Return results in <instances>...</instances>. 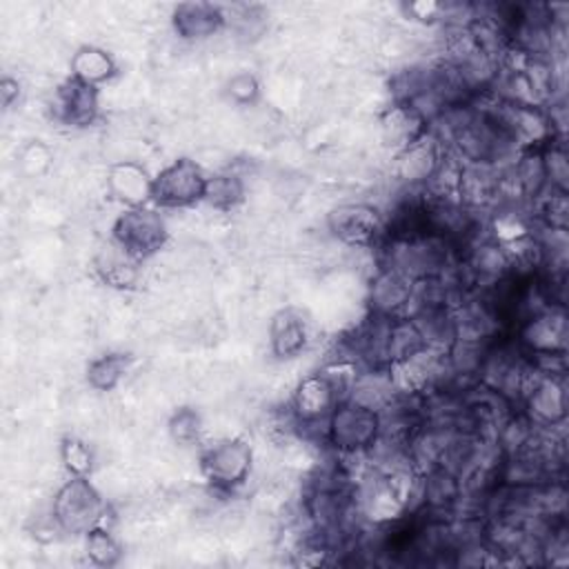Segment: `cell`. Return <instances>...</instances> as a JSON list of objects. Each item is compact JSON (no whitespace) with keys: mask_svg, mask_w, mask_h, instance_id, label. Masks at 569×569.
<instances>
[{"mask_svg":"<svg viewBox=\"0 0 569 569\" xmlns=\"http://www.w3.org/2000/svg\"><path fill=\"white\" fill-rule=\"evenodd\" d=\"M311 340L309 320L296 307H284L271 316L269 347L278 360H291L307 351Z\"/></svg>","mask_w":569,"mask_h":569,"instance_id":"cell-14","label":"cell"},{"mask_svg":"<svg viewBox=\"0 0 569 569\" xmlns=\"http://www.w3.org/2000/svg\"><path fill=\"white\" fill-rule=\"evenodd\" d=\"M49 511L62 533L84 536L93 527H107L109 507L89 478L69 476L53 493Z\"/></svg>","mask_w":569,"mask_h":569,"instance_id":"cell-1","label":"cell"},{"mask_svg":"<svg viewBox=\"0 0 569 569\" xmlns=\"http://www.w3.org/2000/svg\"><path fill=\"white\" fill-rule=\"evenodd\" d=\"M520 342L533 356H565L567 316L562 309H542L520 327Z\"/></svg>","mask_w":569,"mask_h":569,"instance_id":"cell-13","label":"cell"},{"mask_svg":"<svg viewBox=\"0 0 569 569\" xmlns=\"http://www.w3.org/2000/svg\"><path fill=\"white\" fill-rule=\"evenodd\" d=\"M167 433L180 447L198 445L204 433V422L200 411L193 407H178L167 420Z\"/></svg>","mask_w":569,"mask_h":569,"instance_id":"cell-23","label":"cell"},{"mask_svg":"<svg viewBox=\"0 0 569 569\" xmlns=\"http://www.w3.org/2000/svg\"><path fill=\"white\" fill-rule=\"evenodd\" d=\"M445 160L442 138L429 129L396 153V176L409 187H427Z\"/></svg>","mask_w":569,"mask_h":569,"instance_id":"cell-11","label":"cell"},{"mask_svg":"<svg viewBox=\"0 0 569 569\" xmlns=\"http://www.w3.org/2000/svg\"><path fill=\"white\" fill-rule=\"evenodd\" d=\"M104 187L111 200L124 209L153 204V176L136 160H116L104 171Z\"/></svg>","mask_w":569,"mask_h":569,"instance_id":"cell-10","label":"cell"},{"mask_svg":"<svg viewBox=\"0 0 569 569\" xmlns=\"http://www.w3.org/2000/svg\"><path fill=\"white\" fill-rule=\"evenodd\" d=\"M18 160H20V167H22V171H24L27 176L40 178V176H44V173L49 171L53 158H51V151H49L47 144L33 140V142H29V144L20 151V158H18Z\"/></svg>","mask_w":569,"mask_h":569,"instance_id":"cell-25","label":"cell"},{"mask_svg":"<svg viewBox=\"0 0 569 569\" xmlns=\"http://www.w3.org/2000/svg\"><path fill=\"white\" fill-rule=\"evenodd\" d=\"M111 240L131 258L144 262L167 244L169 227L164 216L153 207L122 209L111 227Z\"/></svg>","mask_w":569,"mask_h":569,"instance_id":"cell-3","label":"cell"},{"mask_svg":"<svg viewBox=\"0 0 569 569\" xmlns=\"http://www.w3.org/2000/svg\"><path fill=\"white\" fill-rule=\"evenodd\" d=\"M260 93H262V87H260V80L256 73L251 71H238L233 73L227 84H224V96L238 104V107H251L260 100Z\"/></svg>","mask_w":569,"mask_h":569,"instance_id":"cell-24","label":"cell"},{"mask_svg":"<svg viewBox=\"0 0 569 569\" xmlns=\"http://www.w3.org/2000/svg\"><path fill=\"white\" fill-rule=\"evenodd\" d=\"M244 193H247V187L242 176L227 169V171L211 173L207 178L202 202L216 211H231L244 200Z\"/></svg>","mask_w":569,"mask_h":569,"instance_id":"cell-19","label":"cell"},{"mask_svg":"<svg viewBox=\"0 0 569 569\" xmlns=\"http://www.w3.org/2000/svg\"><path fill=\"white\" fill-rule=\"evenodd\" d=\"M0 93H2V107L11 109L13 102H18L20 98V82L11 76H4L0 82Z\"/></svg>","mask_w":569,"mask_h":569,"instance_id":"cell-26","label":"cell"},{"mask_svg":"<svg viewBox=\"0 0 569 569\" xmlns=\"http://www.w3.org/2000/svg\"><path fill=\"white\" fill-rule=\"evenodd\" d=\"M338 402H342L338 391L327 380V376L318 369L313 373H307L296 385V389L291 393L289 413L298 427L327 425V420Z\"/></svg>","mask_w":569,"mask_h":569,"instance_id":"cell-8","label":"cell"},{"mask_svg":"<svg viewBox=\"0 0 569 569\" xmlns=\"http://www.w3.org/2000/svg\"><path fill=\"white\" fill-rule=\"evenodd\" d=\"M47 107L51 118L60 124H67L73 129L89 127L96 122L100 113L98 89L87 87L73 78H67L53 87Z\"/></svg>","mask_w":569,"mask_h":569,"instance_id":"cell-9","label":"cell"},{"mask_svg":"<svg viewBox=\"0 0 569 569\" xmlns=\"http://www.w3.org/2000/svg\"><path fill=\"white\" fill-rule=\"evenodd\" d=\"M416 280L405 276L393 267H382L369 287V305L373 316L398 318L407 316L409 305L413 302Z\"/></svg>","mask_w":569,"mask_h":569,"instance_id":"cell-12","label":"cell"},{"mask_svg":"<svg viewBox=\"0 0 569 569\" xmlns=\"http://www.w3.org/2000/svg\"><path fill=\"white\" fill-rule=\"evenodd\" d=\"M58 458L64 471L73 478H89L96 465V456L91 445L80 436H64L58 445Z\"/></svg>","mask_w":569,"mask_h":569,"instance_id":"cell-22","label":"cell"},{"mask_svg":"<svg viewBox=\"0 0 569 569\" xmlns=\"http://www.w3.org/2000/svg\"><path fill=\"white\" fill-rule=\"evenodd\" d=\"M207 173L191 158H176L153 176V204L160 209H187L204 198Z\"/></svg>","mask_w":569,"mask_h":569,"instance_id":"cell-5","label":"cell"},{"mask_svg":"<svg viewBox=\"0 0 569 569\" xmlns=\"http://www.w3.org/2000/svg\"><path fill=\"white\" fill-rule=\"evenodd\" d=\"M140 260L131 258L124 249H120L113 240H109V244H104L96 258H93V269L98 273V278L111 287V289H120V291H129L138 284L140 280Z\"/></svg>","mask_w":569,"mask_h":569,"instance_id":"cell-16","label":"cell"},{"mask_svg":"<svg viewBox=\"0 0 569 569\" xmlns=\"http://www.w3.org/2000/svg\"><path fill=\"white\" fill-rule=\"evenodd\" d=\"M527 420L533 427H558L567 416V391L562 376H551L533 367V373L522 391Z\"/></svg>","mask_w":569,"mask_h":569,"instance_id":"cell-6","label":"cell"},{"mask_svg":"<svg viewBox=\"0 0 569 569\" xmlns=\"http://www.w3.org/2000/svg\"><path fill=\"white\" fill-rule=\"evenodd\" d=\"M118 73L116 58L98 47V44H80L71 58H69V78L87 84V87H100L109 82Z\"/></svg>","mask_w":569,"mask_h":569,"instance_id":"cell-17","label":"cell"},{"mask_svg":"<svg viewBox=\"0 0 569 569\" xmlns=\"http://www.w3.org/2000/svg\"><path fill=\"white\" fill-rule=\"evenodd\" d=\"M131 369V356L122 351L102 353L87 365V385L93 391H113Z\"/></svg>","mask_w":569,"mask_h":569,"instance_id":"cell-20","label":"cell"},{"mask_svg":"<svg viewBox=\"0 0 569 569\" xmlns=\"http://www.w3.org/2000/svg\"><path fill=\"white\" fill-rule=\"evenodd\" d=\"M253 469V449L242 438H222L200 453V471L216 491L242 487Z\"/></svg>","mask_w":569,"mask_h":569,"instance_id":"cell-4","label":"cell"},{"mask_svg":"<svg viewBox=\"0 0 569 569\" xmlns=\"http://www.w3.org/2000/svg\"><path fill=\"white\" fill-rule=\"evenodd\" d=\"M331 236L349 249H369L382 233V216L367 202H347L327 218Z\"/></svg>","mask_w":569,"mask_h":569,"instance_id":"cell-7","label":"cell"},{"mask_svg":"<svg viewBox=\"0 0 569 569\" xmlns=\"http://www.w3.org/2000/svg\"><path fill=\"white\" fill-rule=\"evenodd\" d=\"M82 549L91 565L116 567L122 558V545L116 540L109 527H93L82 536Z\"/></svg>","mask_w":569,"mask_h":569,"instance_id":"cell-21","label":"cell"},{"mask_svg":"<svg viewBox=\"0 0 569 569\" xmlns=\"http://www.w3.org/2000/svg\"><path fill=\"white\" fill-rule=\"evenodd\" d=\"M227 24L222 7L211 2H182L171 13V27L180 40L200 42Z\"/></svg>","mask_w":569,"mask_h":569,"instance_id":"cell-15","label":"cell"},{"mask_svg":"<svg viewBox=\"0 0 569 569\" xmlns=\"http://www.w3.org/2000/svg\"><path fill=\"white\" fill-rule=\"evenodd\" d=\"M380 436V411L351 398L336 405L327 425L325 440L340 453H369Z\"/></svg>","mask_w":569,"mask_h":569,"instance_id":"cell-2","label":"cell"},{"mask_svg":"<svg viewBox=\"0 0 569 569\" xmlns=\"http://www.w3.org/2000/svg\"><path fill=\"white\" fill-rule=\"evenodd\" d=\"M382 138L396 147V153L427 131V120L405 102H393L380 118Z\"/></svg>","mask_w":569,"mask_h":569,"instance_id":"cell-18","label":"cell"}]
</instances>
